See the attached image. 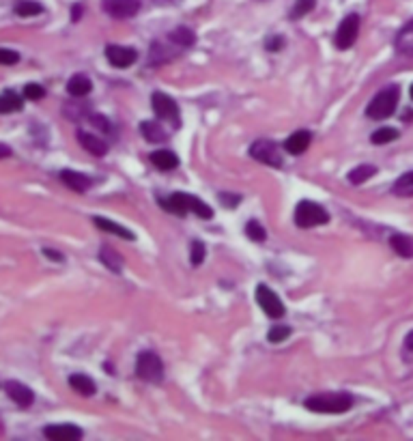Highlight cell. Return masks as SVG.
I'll return each mask as SVG.
<instances>
[{
    "mask_svg": "<svg viewBox=\"0 0 413 441\" xmlns=\"http://www.w3.org/2000/svg\"><path fill=\"white\" fill-rule=\"evenodd\" d=\"M160 204L170 211V214H176V216H186V214H196L198 218L202 220H211L214 218V209L209 207L206 202H202L198 196H192V194H183V192H176L168 198H160Z\"/></svg>",
    "mask_w": 413,
    "mask_h": 441,
    "instance_id": "6da1fadb",
    "label": "cell"
},
{
    "mask_svg": "<svg viewBox=\"0 0 413 441\" xmlns=\"http://www.w3.org/2000/svg\"><path fill=\"white\" fill-rule=\"evenodd\" d=\"M304 407L308 411H314V414H344L353 407V396L351 394H321V396H312L304 402Z\"/></svg>",
    "mask_w": 413,
    "mask_h": 441,
    "instance_id": "7a4b0ae2",
    "label": "cell"
},
{
    "mask_svg": "<svg viewBox=\"0 0 413 441\" xmlns=\"http://www.w3.org/2000/svg\"><path fill=\"white\" fill-rule=\"evenodd\" d=\"M396 106H398V86H388L372 97V102L366 108V114L368 119H374V121L388 119V116L394 114Z\"/></svg>",
    "mask_w": 413,
    "mask_h": 441,
    "instance_id": "3957f363",
    "label": "cell"
},
{
    "mask_svg": "<svg viewBox=\"0 0 413 441\" xmlns=\"http://www.w3.org/2000/svg\"><path fill=\"white\" fill-rule=\"evenodd\" d=\"M330 222V214L312 200H302L295 209V224L300 228H314Z\"/></svg>",
    "mask_w": 413,
    "mask_h": 441,
    "instance_id": "277c9868",
    "label": "cell"
},
{
    "mask_svg": "<svg viewBox=\"0 0 413 441\" xmlns=\"http://www.w3.org/2000/svg\"><path fill=\"white\" fill-rule=\"evenodd\" d=\"M136 374L142 381H149V384H160V381L164 379V364H162L158 353L142 351L138 356V360H136Z\"/></svg>",
    "mask_w": 413,
    "mask_h": 441,
    "instance_id": "5b68a950",
    "label": "cell"
},
{
    "mask_svg": "<svg viewBox=\"0 0 413 441\" xmlns=\"http://www.w3.org/2000/svg\"><path fill=\"white\" fill-rule=\"evenodd\" d=\"M358 35H360V15L351 13L340 22L334 43H336L338 50H349V48H353V43L358 41Z\"/></svg>",
    "mask_w": 413,
    "mask_h": 441,
    "instance_id": "8992f818",
    "label": "cell"
},
{
    "mask_svg": "<svg viewBox=\"0 0 413 441\" xmlns=\"http://www.w3.org/2000/svg\"><path fill=\"white\" fill-rule=\"evenodd\" d=\"M250 155L262 164L267 166H274V168H282L284 160H282V153L278 149V144L272 142V140H256L252 146H250Z\"/></svg>",
    "mask_w": 413,
    "mask_h": 441,
    "instance_id": "52a82bcc",
    "label": "cell"
},
{
    "mask_svg": "<svg viewBox=\"0 0 413 441\" xmlns=\"http://www.w3.org/2000/svg\"><path fill=\"white\" fill-rule=\"evenodd\" d=\"M151 106H153V110H155V114L160 116V119H164V121H168V123H172L174 127H179V123H181V112H179V106H176V102L172 99V97H168L166 93H153L151 95Z\"/></svg>",
    "mask_w": 413,
    "mask_h": 441,
    "instance_id": "ba28073f",
    "label": "cell"
},
{
    "mask_svg": "<svg viewBox=\"0 0 413 441\" xmlns=\"http://www.w3.org/2000/svg\"><path fill=\"white\" fill-rule=\"evenodd\" d=\"M256 302L262 308V312L270 318H282L284 316V304L276 295V293L267 284H258L256 286Z\"/></svg>",
    "mask_w": 413,
    "mask_h": 441,
    "instance_id": "9c48e42d",
    "label": "cell"
},
{
    "mask_svg": "<svg viewBox=\"0 0 413 441\" xmlns=\"http://www.w3.org/2000/svg\"><path fill=\"white\" fill-rule=\"evenodd\" d=\"M102 7L114 20H130L140 11V0H104Z\"/></svg>",
    "mask_w": 413,
    "mask_h": 441,
    "instance_id": "30bf717a",
    "label": "cell"
},
{
    "mask_svg": "<svg viewBox=\"0 0 413 441\" xmlns=\"http://www.w3.org/2000/svg\"><path fill=\"white\" fill-rule=\"evenodd\" d=\"M106 58L108 63L116 69H127L136 63L138 52L134 48H125V46H108L106 48Z\"/></svg>",
    "mask_w": 413,
    "mask_h": 441,
    "instance_id": "8fae6325",
    "label": "cell"
},
{
    "mask_svg": "<svg viewBox=\"0 0 413 441\" xmlns=\"http://www.w3.org/2000/svg\"><path fill=\"white\" fill-rule=\"evenodd\" d=\"M43 435L52 441H80L84 433L76 424H50L43 428Z\"/></svg>",
    "mask_w": 413,
    "mask_h": 441,
    "instance_id": "7c38bea8",
    "label": "cell"
},
{
    "mask_svg": "<svg viewBox=\"0 0 413 441\" xmlns=\"http://www.w3.org/2000/svg\"><path fill=\"white\" fill-rule=\"evenodd\" d=\"M5 392H7V396L18 407H31L33 400H35L33 390L28 388V386H24V384H20V381H7V384H5Z\"/></svg>",
    "mask_w": 413,
    "mask_h": 441,
    "instance_id": "4fadbf2b",
    "label": "cell"
},
{
    "mask_svg": "<svg viewBox=\"0 0 413 441\" xmlns=\"http://www.w3.org/2000/svg\"><path fill=\"white\" fill-rule=\"evenodd\" d=\"M310 140H312L310 132L300 130V132H295L293 136H288V138H286L284 149H286L290 155H302V153L308 149V146H310Z\"/></svg>",
    "mask_w": 413,
    "mask_h": 441,
    "instance_id": "5bb4252c",
    "label": "cell"
},
{
    "mask_svg": "<svg viewBox=\"0 0 413 441\" xmlns=\"http://www.w3.org/2000/svg\"><path fill=\"white\" fill-rule=\"evenodd\" d=\"M78 142L84 146V149H86L88 153H93V155H97V158H102V155L108 153V144H106L102 138H97V136H93V134H88V132H78Z\"/></svg>",
    "mask_w": 413,
    "mask_h": 441,
    "instance_id": "9a60e30c",
    "label": "cell"
},
{
    "mask_svg": "<svg viewBox=\"0 0 413 441\" xmlns=\"http://www.w3.org/2000/svg\"><path fill=\"white\" fill-rule=\"evenodd\" d=\"M91 91H93V82L84 74H76L67 84V93L74 97H86Z\"/></svg>",
    "mask_w": 413,
    "mask_h": 441,
    "instance_id": "2e32d148",
    "label": "cell"
},
{
    "mask_svg": "<svg viewBox=\"0 0 413 441\" xmlns=\"http://www.w3.org/2000/svg\"><path fill=\"white\" fill-rule=\"evenodd\" d=\"M61 179H63V183L69 188V190H74V192H86L88 190V186H91V179H88L86 174H80V172H76V170H63L61 172Z\"/></svg>",
    "mask_w": 413,
    "mask_h": 441,
    "instance_id": "e0dca14e",
    "label": "cell"
},
{
    "mask_svg": "<svg viewBox=\"0 0 413 441\" xmlns=\"http://www.w3.org/2000/svg\"><path fill=\"white\" fill-rule=\"evenodd\" d=\"M140 132H142V136H144L146 142L160 144V142H166L168 140V132L160 123H155V121H142L140 123Z\"/></svg>",
    "mask_w": 413,
    "mask_h": 441,
    "instance_id": "ac0fdd59",
    "label": "cell"
},
{
    "mask_svg": "<svg viewBox=\"0 0 413 441\" xmlns=\"http://www.w3.org/2000/svg\"><path fill=\"white\" fill-rule=\"evenodd\" d=\"M93 222H95L97 228H102V230H106V232H112V234H116V237H121V239H127V241H134V239H136V237H134V232H132L130 228H125V226H121V224H114L112 220H106V218L95 216Z\"/></svg>",
    "mask_w": 413,
    "mask_h": 441,
    "instance_id": "d6986e66",
    "label": "cell"
},
{
    "mask_svg": "<svg viewBox=\"0 0 413 441\" xmlns=\"http://www.w3.org/2000/svg\"><path fill=\"white\" fill-rule=\"evenodd\" d=\"M396 50L405 56H413V20L407 22L402 28H400V33L396 35Z\"/></svg>",
    "mask_w": 413,
    "mask_h": 441,
    "instance_id": "ffe728a7",
    "label": "cell"
},
{
    "mask_svg": "<svg viewBox=\"0 0 413 441\" xmlns=\"http://www.w3.org/2000/svg\"><path fill=\"white\" fill-rule=\"evenodd\" d=\"M69 386L78 392V394H82V396H93L95 394V381L91 379V377H86V374H71L69 377Z\"/></svg>",
    "mask_w": 413,
    "mask_h": 441,
    "instance_id": "44dd1931",
    "label": "cell"
},
{
    "mask_svg": "<svg viewBox=\"0 0 413 441\" xmlns=\"http://www.w3.org/2000/svg\"><path fill=\"white\" fill-rule=\"evenodd\" d=\"M99 258H102V262L106 265L110 272H114V274H121L123 272V258H121V254L114 252L110 246H104L99 250Z\"/></svg>",
    "mask_w": 413,
    "mask_h": 441,
    "instance_id": "7402d4cb",
    "label": "cell"
},
{
    "mask_svg": "<svg viewBox=\"0 0 413 441\" xmlns=\"http://www.w3.org/2000/svg\"><path fill=\"white\" fill-rule=\"evenodd\" d=\"M24 106V95H18L15 91H5L0 95V114H11L22 110Z\"/></svg>",
    "mask_w": 413,
    "mask_h": 441,
    "instance_id": "603a6c76",
    "label": "cell"
},
{
    "mask_svg": "<svg viewBox=\"0 0 413 441\" xmlns=\"http://www.w3.org/2000/svg\"><path fill=\"white\" fill-rule=\"evenodd\" d=\"M151 162H153V166L160 168V170H172V168L179 166V158H176L172 151H166V149L155 151V153L151 155Z\"/></svg>",
    "mask_w": 413,
    "mask_h": 441,
    "instance_id": "cb8c5ba5",
    "label": "cell"
},
{
    "mask_svg": "<svg viewBox=\"0 0 413 441\" xmlns=\"http://www.w3.org/2000/svg\"><path fill=\"white\" fill-rule=\"evenodd\" d=\"M390 246L402 258H413V241L407 237V234H392V237H390Z\"/></svg>",
    "mask_w": 413,
    "mask_h": 441,
    "instance_id": "d4e9b609",
    "label": "cell"
},
{
    "mask_svg": "<svg viewBox=\"0 0 413 441\" xmlns=\"http://www.w3.org/2000/svg\"><path fill=\"white\" fill-rule=\"evenodd\" d=\"M168 39H170L174 46H179V48H190V46H194V41H196V35L190 31V28H186V26H179V28H174V31L168 35Z\"/></svg>",
    "mask_w": 413,
    "mask_h": 441,
    "instance_id": "484cf974",
    "label": "cell"
},
{
    "mask_svg": "<svg viewBox=\"0 0 413 441\" xmlns=\"http://www.w3.org/2000/svg\"><path fill=\"white\" fill-rule=\"evenodd\" d=\"M392 192L396 196H402V198H411L413 196V170L405 172L402 176H398V179L394 181V186H392Z\"/></svg>",
    "mask_w": 413,
    "mask_h": 441,
    "instance_id": "4316f807",
    "label": "cell"
},
{
    "mask_svg": "<svg viewBox=\"0 0 413 441\" xmlns=\"http://www.w3.org/2000/svg\"><path fill=\"white\" fill-rule=\"evenodd\" d=\"M377 174V168L372 166V164H362V166H358V168H353L351 172H349V181L351 183H356V186H360V183H366L370 176H374Z\"/></svg>",
    "mask_w": 413,
    "mask_h": 441,
    "instance_id": "83f0119b",
    "label": "cell"
},
{
    "mask_svg": "<svg viewBox=\"0 0 413 441\" xmlns=\"http://www.w3.org/2000/svg\"><path fill=\"white\" fill-rule=\"evenodd\" d=\"M316 5V0H295V5L290 9V20H300L304 15H308Z\"/></svg>",
    "mask_w": 413,
    "mask_h": 441,
    "instance_id": "f1b7e54d",
    "label": "cell"
},
{
    "mask_svg": "<svg viewBox=\"0 0 413 441\" xmlns=\"http://www.w3.org/2000/svg\"><path fill=\"white\" fill-rule=\"evenodd\" d=\"M398 138V132L394 130V127H381V130H377L372 136H370V142L372 144H388V142H392V140H396Z\"/></svg>",
    "mask_w": 413,
    "mask_h": 441,
    "instance_id": "f546056e",
    "label": "cell"
},
{
    "mask_svg": "<svg viewBox=\"0 0 413 441\" xmlns=\"http://www.w3.org/2000/svg\"><path fill=\"white\" fill-rule=\"evenodd\" d=\"M246 234L252 239V241H265L267 239V232H265V228L256 222V220H250L248 224H246Z\"/></svg>",
    "mask_w": 413,
    "mask_h": 441,
    "instance_id": "4dcf8cb0",
    "label": "cell"
},
{
    "mask_svg": "<svg viewBox=\"0 0 413 441\" xmlns=\"http://www.w3.org/2000/svg\"><path fill=\"white\" fill-rule=\"evenodd\" d=\"M43 11V7L39 3H31V0H26V3H20L15 7V13L22 18H31V15H39Z\"/></svg>",
    "mask_w": 413,
    "mask_h": 441,
    "instance_id": "1f68e13d",
    "label": "cell"
},
{
    "mask_svg": "<svg viewBox=\"0 0 413 441\" xmlns=\"http://www.w3.org/2000/svg\"><path fill=\"white\" fill-rule=\"evenodd\" d=\"M24 97L26 99H33V102L43 99L46 97V88L41 84H26L24 86Z\"/></svg>",
    "mask_w": 413,
    "mask_h": 441,
    "instance_id": "d6a6232c",
    "label": "cell"
},
{
    "mask_svg": "<svg viewBox=\"0 0 413 441\" xmlns=\"http://www.w3.org/2000/svg\"><path fill=\"white\" fill-rule=\"evenodd\" d=\"M290 336V328L288 326H276V328H272L270 330V342H282V340H286Z\"/></svg>",
    "mask_w": 413,
    "mask_h": 441,
    "instance_id": "836d02e7",
    "label": "cell"
},
{
    "mask_svg": "<svg viewBox=\"0 0 413 441\" xmlns=\"http://www.w3.org/2000/svg\"><path fill=\"white\" fill-rule=\"evenodd\" d=\"M204 254H206L204 246H202L200 241H194V244H192V265H194V267H198V265H202Z\"/></svg>",
    "mask_w": 413,
    "mask_h": 441,
    "instance_id": "e575fe53",
    "label": "cell"
},
{
    "mask_svg": "<svg viewBox=\"0 0 413 441\" xmlns=\"http://www.w3.org/2000/svg\"><path fill=\"white\" fill-rule=\"evenodd\" d=\"M18 61H20V54L18 52L0 48V65H15Z\"/></svg>",
    "mask_w": 413,
    "mask_h": 441,
    "instance_id": "d590c367",
    "label": "cell"
},
{
    "mask_svg": "<svg viewBox=\"0 0 413 441\" xmlns=\"http://www.w3.org/2000/svg\"><path fill=\"white\" fill-rule=\"evenodd\" d=\"M282 43H284V39L282 37H276V39H267V50H280L282 48Z\"/></svg>",
    "mask_w": 413,
    "mask_h": 441,
    "instance_id": "8d00e7d4",
    "label": "cell"
},
{
    "mask_svg": "<svg viewBox=\"0 0 413 441\" xmlns=\"http://www.w3.org/2000/svg\"><path fill=\"white\" fill-rule=\"evenodd\" d=\"M43 254H46L48 258H56V260H63V256H61V254H56V250H50V248H46V250H43Z\"/></svg>",
    "mask_w": 413,
    "mask_h": 441,
    "instance_id": "74e56055",
    "label": "cell"
},
{
    "mask_svg": "<svg viewBox=\"0 0 413 441\" xmlns=\"http://www.w3.org/2000/svg\"><path fill=\"white\" fill-rule=\"evenodd\" d=\"M11 155V149L7 144H0V160H5V158H9Z\"/></svg>",
    "mask_w": 413,
    "mask_h": 441,
    "instance_id": "f35d334b",
    "label": "cell"
},
{
    "mask_svg": "<svg viewBox=\"0 0 413 441\" xmlns=\"http://www.w3.org/2000/svg\"><path fill=\"white\" fill-rule=\"evenodd\" d=\"M405 346H407L409 351H413V332H409V334H407V338H405Z\"/></svg>",
    "mask_w": 413,
    "mask_h": 441,
    "instance_id": "ab89813d",
    "label": "cell"
},
{
    "mask_svg": "<svg viewBox=\"0 0 413 441\" xmlns=\"http://www.w3.org/2000/svg\"><path fill=\"white\" fill-rule=\"evenodd\" d=\"M158 5H176L179 0H155Z\"/></svg>",
    "mask_w": 413,
    "mask_h": 441,
    "instance_id": "60d3db41",
    "label": "cell"
},
{
    "mask_svg": "<svg viewBox=\"0 0 413 441\" xmlns=\"http://www.w3.org/2000/svg\"><path fill=\"white\" fill-rule=\"evenodd\" d=\"M80 13H82V7H80V5H76V7H74V20H78V18H80Z\"/></svg>",
    "mask_w": 413,
    "mask_h": 441,
    "instance_id": "b9f144b4",
    "label": "cell"
},
{
    "mask_svg": "<svg viewBox=\"0 0 413 441\" xmlns=\"http://www.w3.org/2000/svg\"><path fill=\"white\" fill-rule=\"evenodd\" d=\"M409 93H411V99H413V86L409 88Z\"/></svg>",
    "mask_w": 413,
    "mask_h": 441,
    "instance_id": "7bdbcfd3",
    "label": "cell"
}]
</instances>
